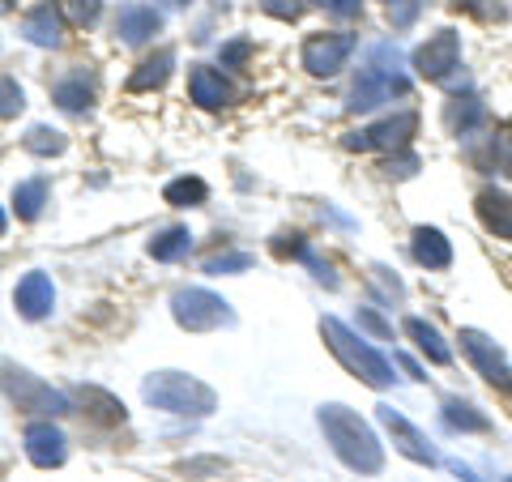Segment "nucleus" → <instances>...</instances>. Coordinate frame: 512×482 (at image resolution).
I'll use <instances>...</instances> for the list:
<instances>
[{
  "mask_svg": "<svg viewBox=\"0 0 512 482\" xmlns=\"http://www.w3.org/2000/svg\"><path fill=\"white\" fill-rule=\"evenodd\" d=\"M320 431H325L329 448L338 453L355 474H380L384 465V448L376 440V431L367 427L363 419L350 406H338V401H329V406H320Z\"/></svg>",
  "mask_w": 512,
  "mask_h": 482,
  "instance_id": "nucleus-1",
  "label": "nucleus"
},
{
  "mask_svg": "<svg viewBox=\"0 0 512 482\" xmlns=\"http://www.w3.org/2000/svg\"><path fill=\"white\" fill-rule=\"evenodd\" d=\"M410 94V82L402 73V56H397L393 43H376L367 52V64L359 69L355 86H350V111H376L393 99H406Z\"/></svg>",
  "mask_w": 512,
  "mask_h": 482,
  "instance_id": "nucleus-2",
  "label": "nucleus"
},
{
  "mask_svg": "<svg viewBox=\"0 0 512 482\" xmlns=\"http://www.w3.org/2000/svg\"><path fill=\"white\" fill-rule=\"evenodd\" d=\"M141 397H146L154 410L184 414V419H210V414L218 410V393L205 380L188 376V372H154V376H146Z\"/></svg>",
  "mask_w": 512,
  "mask_h": 482,
  "instance_id": "nucleus-3",
  "label": "nucleus"
},
{
  "mask_svg": "<svg viewBox=\"0 0 512 482\" xmlns=\"http://www.w3.org/2000/svg\"><path fill=\"white\" fill-rule=\"evenodd\" d=\"M320 337H325V346L333 350V355H338V363L346 367L350 376H359L363 384H372V389H389V384H393L389 359H384L380 350L367 346L359 333H350L338 316H325V320H320Z\"/></svg>",
  "mask_w": 512,
  "mask_h": 482,
  "instance_id": "nucleus-4",
  "label": "nucleus"
},
{
  "mask_svg": "<svg viewBox=\"0 0 512 482\" xmlns=\"http://www.w3.org/2000/svg\"><path fill=\"white\" fill-rule=\"evenodd\" d=\"M0 389H5V397L13 401L18 410L26 414H43V419H60V414L73 410V401L64 397L60 389H52V384H43L35 372H26V367L18 363H0Z\"/></svg>",
  "mask_w": 512,
  "mask_h": 482,
  "instance_id": "nucleus-5",
  "label": "nucleus"
},
{
  "mask_svg": "<svg viewBox=\"0 0 512 482\" xmlns=\"http://www.w3.org/2000/svg\"><path fill=\"white\" fill-rule=\"evenodd\" d=\"M171 316H175V325L188 329V333H214V329H231L235 325L231 303L222 295H214V291H201V286L175 291L171 295Z\"/></svg>",
  "mask_w": 512,
  "mask_h": 482,
  "instance_id": "nucleus-6",
  "label": "nucleus"
},
{
  "mask_svg": "<svg viewBox=\"0 0 512 482\" xmlns=\"http://www.w3.org/2000/svg\"><path fill=\"white\" fill-rule=\"evenodd\" d=\"M414 133H419V116H414V111H397V116L380 120V124H367V128H355V133H346L342 146L355 150V154H367V150L397 154V150L410 146Z\"/></svg>",
  "mask_w": 512,
  "mask_h": 482,
  "instance_id": "nucleus-7",
  "label": "nucleus"
},
{
  "mask_svg": "<svg viewBox=\"0 0 512 482\" xmlns=\"http://www.w3.org/2000/svg\"><path fill=\"white\" fill-rule=\"evenodd\" d=\"M457 64H461V39H457V30H436L419 52H414V73L423 77V82H453V73H457Z\"/></svg>",
  "mask_w": 512,
  "mask_h": 482,
  "instance_id": "nucleus-8",
  "label": "nucleus"
},
{
  "mask_svg": "<svg viewBox=\"0 0 512 482\" xmlns=\"http://www.w3.org/2000/svg\"><path fill=\"white\" fill-rule=\"evenodd\" d=\"M461 350L470 355V363L478 367V376H483L491 389H500V393H512V363L504 359V350L491 342L487 333H478V329H461Z\"/></svg>",
  "mask_w": 512,
  "mask_h": 482,
  "instance_id": "nucleus-9",
  "label": "nucleus"
},
{
  "mask_svg": "<svg viewBox=\"0 0 512 482\" xmlns=\"http://www.w3.org/2000/svg\"><path fill=\"white\" fill-rule=\"evenodd\" d=\"M350 52H355V35H346V30H333V35H308L303 43V69L312 77H333L338 69H346Z\"/></svg>",
  "mask_w": 512,
  "mask_h": 482,
  "instance_id": "nucleus-10",
  "label": "nucleus"
},
{
  "mask_svg": "<svg viewBox=\"0 0 512 482\" xmlns=\"http://www.w3.org/2000/svg\"><path fill=\"white\" fill-rule=\"evenodd\" d=\"M158 30H163V13L154 5H146V0H124L116 9V39L120 43L141 47V43H150Z\"/></svg>",
  "mask_w": 512,
  "mask_h": 482,
  "instance_id": "nucleus-11",
  "label": "nucleus"
},
{
  "mask_svg": "<svg viewBox=\"0 0 512 482\" xmlns=\"http://www.w3.org/2000/svg\"><path fill=\"white\" fill-rule=\"evenodd\" d=\"M380 423H384V431L393 436V444H397V453H402V457L419 461V465H436V461H440L436 448H431V440L406 419V414H397L393 406H380Z\"/></svg>",
  "mask_w": 512,
  "mask_h": 482,
  "instance_id": "nucleus-12",
  "label": "nucleus"
},
{
  "mask_svg": "<svg viewBox=\"0 0 512 482\" xmlns=\"http://www.w3.org/2000/svg\"><path fill=\"white\" fill-rule=\"evenodd\" d=\"M26 457L39 465V470H56V465H64V457H69V440H64V431L43 419V423H30L26 427Z\"/></svg>",
  "mask_w": 512,
  "mask_h": 482,
  "instance_id": "nucleus-13",
  "label": "nucleus"
},
{
  "mask_svg": "<svg viewBox=\"0 0 512 482\" xmlns=\"http://www.w3.org/2000/svg\"><path fill=\"white\" fill-rule=\"evenodd\" d=\"M188 94H192V103L205 107V111H218V107H231L235 103V86L218 69H210V64H192Z\"/></svg>",
  "mask_w": 512,
  "mask_h": 482,
  "instance_id": "nucleus-14",
  "label": "nucleus"
},
{
  "mask_svg": "<svg viewBox=\"0 0 512 482\" xmlns=\"http://www.w3.org/2000/svg\"><path fill=\"white\" fill-rule=\"evenodd\" d=\"M13 308H18L26 320L52 316V308H56V286H52V278L39 273V269H30L26 278L18 282V291H13Z\"/></svg>",
  "mask_w": 512,
  "mask_h": 482,
  "instance_id": "nucleus-15",
  "label": "nucleus"
},
{
  "mask_svg": "<svg viewBox=\"0 0 512 482\" xmlns=\"http://www.w3.org/2000/svg\"><path fill=\"white\" fill-rule=\"evenodd\" d=\"M94 99H99V82H94V73H86V69H73L69 77H60L52 86V103L60 111H73V116H86Z\"/></svg>",
  "mask_w": 512,
  "mask_h": 482,
  "instance_id": "nucleus-16",
  "label": "nucleus"
},
{
  "mask_svg": "<svg viewBox=\"0 0 512 482\" xmlns=\"http://www.w3.org/2000/svg\"><path fill=\"white\" fill-rule=\"evenodd\" d=\"M73 401L82 406V414L90 423H99V427H120L128 419V410H124V401L120 397H111L107 389H99V384H77L73 389Z\"/></svg>",
  "mask_w": 512,
  "mask_h": 482,
  "instance_id": "nucleus-17",
  "label": "nucleus"
},
{
  "mask_svg": "<svg viewBox=\"0 0 512 482\" xmlns=\"http://www.w3.org/2000/svg\"><path fill=\"white\" fill-rule=\"evenodd\" d=\"M487 124V107L478 103V94H453V99H448V107H444V128L453 137H474L478 128Z\"/></svg>",
  "mask_w": 512,
  "mask_h": 482,
  "instance_id": "nucleus-18",
  "label": "nucleus"
},
{
  "mask_svg": "<svg viewBox=\"0 0 512 482\" xmlns=\"http://www.w3.org/2000/svg\"><path fill=\"white\" fill-rule=\"evenodd\" d=\"M470 158H474V167L500 171L512 180V128H491V133L483 137V150L470 146Z\"/></svg>",
  "mask_w": 512,
  "mask_h": 482,
  "instance_id": "nucleus-19",
  "label": "nucleus"
},
{
  "mask_svg": "<svg viewBox=\"0 0 512 482\" xmlns=\"http://www.w3.org/2000/svg\"><path fill=\"white\" fill-rule=\"evenodd\" d=\"M22 35L35 47H60L64 43V13L52 5H39L22 18Z\"/></svg>",
  "mask_w": 512,
  "mask_h": 482,
  "instance_id": "nucleus-20",
  "label": "nucleus"
},
{
  "mask_svg": "<svg viewBox=\"0 0 512 482\" xmlns=\"http://www.w3.org/2000/svg\"><path fill=\"white\" fill-rule=\"evenodd\" d=\"M478 218H483V227L495 235V239H512V197L500 188H483L478 192Z\"/></svg>",
  "mask_w": 512,
  "mask_h": 482,
  "instance_id": "nucleus-21",
  "label": "nucleus"
},
{
  "mask_svg": "<svg viewBox=\"0 0 512 482\" xmlns=\"http://www.w3.org/2000/svg\"><path fill=\"white\" fill-rule=\"evenodd\" d=\"M410 252H414V261H419L423 269H448L453 265V244H448L436 227H414Z\"/></svg>",
  "mask_w": 512,
  "mask_h": 482,
  "instance_id": "nucleus-22",
  "label": "nucleus"
},
{
  "mask_svg": "<svg viewBox=\"0 0 512 482\" xmlns=\"http://www.w3.org/2000/svg\"><path fill=\"white\" fill-rule=\"evenodd\" d=\"M171 69H175V47H158L154 56H146V60L137 64V73L128 77V90H133V94H146V90L167 86Z\"/></svg>",
  "mask_w": 512,
  "mask_h": 482,
  "instance_id": "nucleus-23",
  "label": "nucleus"
},
{
  "mask_svg": "<svg viewBox=\"0 0 512 482\" xmlns=\"http://www.w3.org/2000/svg\"><path fill=\"white\" fill-rule=\"evenodd\" d=\"M406 333L414 337V346H419L431 363H440V367H444V363H453V350H448V342L440 337V329H436V325H427V320L410 316V320H406Z\"/></svg>",
  "mask_w": 512,
  "mask_h": 482,
  "instance_id": "nucleus-24",
  "label": "nucleus"
},
{
  "mask_svg": "<svg viewBox=\"0 0 512 482\" xmlns=\"http://www.w3.org/2000/svg\"><path fill=\"white\" fill-rule=\"evenodd\" d=\"M188 248H192L188 227H163L150 239V256H154V261H180V256H188Z\"/></svg>",
  "mask_w": 512,
  "mask_h": 482,
  "instance_id": "nucleus-25",
  "label": "nucleus"
},
{
  "mask_svg": "<svg viewBox=\"0 0 512 482\" xmlns=\"http://www.w3.org/2000/svg\"><path fill=\"white\" fill-rule=\"evenodd\" d=\"M167 205H180V210H192V205H205V197H210V188H205V180H197V175H180V180H171L163 188Z\"/></svg>",
  "mask_w": 512,
  "mask_h": 482,
  "instance_id": "nucleus-26",
  "label": "nucleus"
},
{
  "mask_svg": "<svg viewBox=\"0 0 512 482\" xmlns=\"http://www.w3.org/2000/svg\"><path fill=\"white\" fill-rule=\"evenodd\" d=\"M444 423L453 427V431H487L491 427L487 414H478L470 401H461V397H448L444 401Z\"/></svg>",
  "mask_w": 512,
  "mask_h": 482,
  "instance_id": "nucleus-27",
  "label": "nucleus"
},
{
  "mask_svg": "<svg viewBox=\"0 0 512 482\" xmlns=\"http://www.w3.org/2000/svg\"><path fill=\"white\" fill-rule=\"evenodd\" d=\"M43 205H47V184L43 180H26L13 188V210H18L22 222H35L43 214Z\"/></svg>",
  "mask_w": 512,
  "mask_h": 482,
  "instance_id": "nucleus-28",
  "label": "nucleus"
},
{
  "mask_svg": "<svg viewBox=\"0 0 512 482\" xmlns=\"http://www.w3.org/2000/svg\"><path fill=\"white\" fill-rule=\"evenodd\" d=\"M26 150L39 154V158H52V154H64L69 150V137L60 133V128H47V124H35L26 133Z\"/></svg>",
  "mask_w": 512,
  "mask_h": 482,
  "instance_id": "nucleus-29",
  "label": "nucleus"
},
{
  "mask_svg": "<svg viewBox=\"0 0 512 482\" xmlns=\"http://www.w3.org/2000/svg\"><path fill=\"white\" fill-rule=\"evenodd\" d=\"M453 9L470 13V18H478V22H508L504 0H453Z\"/></svg>",
  "mask_w": 512,
  "mask_h": 482,
  "instance_id": "nucleus-30",
  "label": "nucleus"
},
{
  "mask_svg": "<svg viewBox=\"0 0 512 482\" xmlns=\"http://www.w3.org/2000/svg\"><path fill=\"white\" fill-rule=\"evenodd\" d=\"M60 13L73 26H94L99 22V13H103V0H60Z\"/></svg>",
  "mask_w": 512,
  "mask_h": 482,
  "instance_id": "nucleus-31",
  "label": "nucleus"
},
{
  "mask_svg": "<svg viewBox=\"0 0 512 482\" xmlns=\"http://www.w3.org/2000/svg\"><path fill=\"white\" fill-rule=\"evenodd\" d=\"M22 107H26V94H22V86L13 82V77H0V120L22 116Z\"/></svg>",
  "mask_w": 512,
  "mask_h": 482,
  "instance_id": "nucleus-32",
  "label": "nucleus"
},
{
  "mask_svg": "<svg viewBox=\"0 0 512 482\" xmlns=\"http://www.w3.org/2000/svg\"><path fill=\"white\" fill-rule=\"evenodd\" d=\"M389 180H410L414 171H419V154H410V150H397V154H389L384 158V167H380Z\"/></svg>",
  "mask_w": 512,
  "mask_h": 482,
  "instance_id": "nucleus-33",
  "label": "nucleus"
},
{
  "mask_svg": "<svg viewBox=\"0 0 512 482\" xmlns=\"http://www.w3.org/2000/svg\"><path fill=\"white\" fill-rule=\"evenodd\" d=\"M244 269H252L248 252H227V256H210V261H205V273H214V278H222V273H244Z\"/></svg>",
  "mask_w": 512,
  "mask_h": 482,
  "instance_id": "nucleus-34",
  "label": "nucleus"
},
{
  "mask_svg": "<svg viewBox=\"0 0 512 482\" xmlns=\"http://www.w3.org/2000/svg\"><path fill=\"white\" fill-rule=\"evenodd\" d=\"M252 56V43L248 39H231L227 47H222V69H244Z\"/></svg>",
  "mask_w": 512,
  "mask_h": 482,
  "instance_id": "nucleus-35",
  "label": "nucleus"
},
{
  "mask_svg": "<svg viewBox=\"0 0 512 482\" xmlns=\"http://www.w3.org/2000/svg\"><path fill=\"white\" fill-rule=\"evenodd\" d=\"M359 329L376 333L380 342H389V337H393V325H389V320H384V316H380L376 308H359Z\"/></svg>",
  "mask_w": 512,
  "mask_h": 482,
  "instance_id": "nucleus-36",
  "label": "nucleus"
},
{
  "mask_svg": "<svg viewBox=\"0 0 512 482\" xmlns=\"http://www.w3.org/2000/svg\"><path fill=\"white\" fill-rule=\"evenodd\" d=\"M299 261L312 269V278H316V282H325L329 291H338V273H333V265H329V261H320V256H312V252H303Z\"/></svg>",
  "mask_w": 512,
  "mask_h": 482,
  "instance_id": "nucleus-37",
  "label": "nucleus"
},
{
  "mask_svg": "<svg viewBox=\"0 0 512 482\" xmlns=\"http://www.w3.org/2000/svg\"><path fill=\"white\" fill-rule=\"evenodd\" d=\"M389 18L397 30H406L414 18H419V0H389Z\"/></svg>",
  "mask_w": 512,
  "mask_h": 482,
  "instance_id": "nucleus-38",
  "label": "nucleus"
},
{
  "mask_svg": "<svg viewBox=\"0 0 512 482\" xmlns=\"http://www.w3.org/2000/svg\"><path fill=\"white\" fill-rule=\"evenodd\" d=\"M261 9L269 13V18H282V22H295L303 13L299 0H261Z\"/></svg>",
  "mask_w": 512,
  "mask_h": 482,
  "instance_id": "nucleus-39",
  "label": "nucleus"
},
{
  "mask_svg": "<svg viewBox=\"0 0 512 482\" xmlns=\"http://www.w3.org/2000/svg\"><path fill=\"white\" fill-rule=\"evenodd\" d=\"M303 252H308L303 235H278L274 239V256H282V261H286V256H303Z\"/></svg>",
  "mask_w": 512,
  "mask_h": 482,
  "instance_id": "nucleus-40",
  "label": "nucleus"
},
{
  "mask_svg": "<svg viewBox=\"0 0 512 482\" xmlns=\"http://www.w3.org/2000/svg\"><path fill=\"white\" fill-rule=\"evenodd\" d=\"M333 18H359V9H363V0H320Z\"/></svg>",
  "mask_w": 512,
  "mask_h": 482,
  "instance_id": "nucleus-41",
  "label": "nucleus"
},
{
  "mask_svg": "<svg viewBox=\"0 0 512 482\" xmlns=\"http://www.w3.org/2000/svg\"><path fill=\"white\" fill-rule=\"evenodd\" d=\"M372 278L384 286V295H389V299H402V295H406V291H402V282H397V278H393V273L384 269V265H376V269H372Z\"/></svg>",
  "mask_w": 512,
  "mask_h": 482,
  "instance_id": "nucleus-42",
  "label": "nucleus"
},
{
  "mask_svg": "<svg viewBox=\"0 0 512 482\" xmlns=\"http://www.w3.org/2000/svg\"><path fill=\"white\" fill-rule=\"evenodd\" d=\"M201 470H227V461L210 457V461H188V465H184V474H201Z\"/></svg>",
  "mask_w": 512,
  "mask_h": 482,
  "instance_id": "nucleus-43",
  "label": "nucleus"
},
{
  "mask_svg": "<svg viewBox=\"0 0 512 482\" xmlns=\"http://www.w3.org/2000/svg\"><path fill=\"white\" fill-rule=\"evenodd\" d=\"M448 470H453L461 482H483V478H478V474L470 470V465H461V461H448Z\"/></svg>",
  "mask_w": 512,
  "mask_h": 482,
  "instance_id": "nucleus-44",
  "label": "nucleus"
},
{
  "mask_svg": "<svg viewBox=\"0 0 512 482\" xmlns=\"http://www.w3.org/2000/svg\"><path fill=\"white\" fill-rule=\"evenodd\" d=\"M397 363H402V367H406V376H410V380H427V376H423V367H419V363H414V359H406V355H402V359H397Z\"/></svg>",
  "mask_w": 512,
  "mask_h": 482,
  "instance_id": "nucleus-45",
  "label": "nucleus"
},
{
  "mask_svg": "<svg viewBox=\"0 0 512 482\" xmlns=\"http://www.w3.org/2000/svg\"><path fill=\"white\" fill-rule=\"evenodd\" d=\"M5 227H9V218H5V210H0V235H5Z\"/></svg>",
  "mask_w": 512,
  "mask_h": 482,
  "instance_id": "nucleus-46",
  "label": "nucleus"
},
{
  "mask_svg": "<svg viewBox=\"0 0 512 482\" xmlns=\"http://www.w3.org/2000/svg\"><path fill=\"white\" fill-rule=\"evenodd\" d=\"M167 5H171V9H184V5H188V0H167Z\"/></svg>",
  "mask_w": 512,
  "mask_h": 482,
  "instance_id": "nucleus-47",
  "label": "nucleus"
},
{
  "mask_svg": "<svg viewBox=\"0 0 512 482\" xmlns=\"http://www.w3.org/2000/svg\"><path fill=\"white\" fill-rule=\"evenodd\" d=\"M9 5H13V0H0V13H9Z\"/></svg>",
  "mask_w": 512,
  "mask_h": 482,
  "instance_id": "nucleus-48",
  "label": "nucleus"
},
{
  "mask_svg": "<svg viewBox=\"0 0 512 482\" xmlns=\"http://www.w3.org/2000/svg\"><path fill=\"white\" fill-rule=\"evenodd\" d=\"M508 482H512V478H508Z\"/></svg>",
  "mask_w": 512,
  "mask_h": 482,
  "instance_id": "nucleus-49",
  "label": "nucleus"
}]
</instances>
